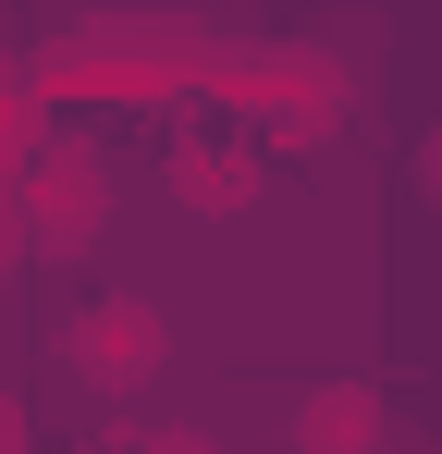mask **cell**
I'll use <instances>...</instances> for the list:
<instances>
[{
	"label": "cell",
	"mask_w": 442,
	"mask_h": 454,
	"mask_svg": "<svg viewBox=\"0 0 442 454\" xmlns=\"http://www.w3.org/2000/svg\"><path fill=\"white\" fill-rule=\"evenodd\" d=\"M418 197H430V209H442V123H430V136H418Z\"/></svg>",
	"instance_id": "obj_6"
},
{
	"label": "cell",
	"mask_w": 442,
	"mask_h": 454,
	"mask_svg": "<svg viewBox=\"0 0 442 454\" xmlns=\"http://www.w3.org/2000/svg\"><path fill=\"white\" fill-rule=\"evenodd\" d=\"M0 442H25V405H12V393H0Z\"/></svg>",
	"instance_id": "obj_8"
},
{
	"label": "cell",
	"mask_w": 442,
	"mask_h": 454,
	"mask_svg": "<svg viewBox=\"0 0 442 454\" xmlns=\"http://www.w3.org/2000/svg\"><path fill=\"white\" fill-rule=\"evenodd\" d=\"M12 258H25V222H12V197H0V283H12Z\"/></svg>",
	"instance_id": "obj_7"
},
{
	"label": "cell",
	"mask_w": 442,
	"mask_h": 454,
	"mask_svg": "<svg viewBox=\"0 0 442 454\" xmlns=\"http://www.w3.org/2000/svg\"><path fill=\"white\" fill-rule=\"evenodd\" d=\"M295 442H307V454H357V442H381V393H368V380L295 393Z\"/></svg>",
	"instance_id": "obj_5"
},
{
	"label": "cell",
	"mask_w": 442,
	"mask_h": 454,
	"mask_svg": "<svg viewBox=\"0 0 442 454\" xmlns=\"http://www.w3.org/2000/svg\"><path fill=\"white\" fill-rule=\"evenodd\" d=\"M62 369L99 393V405H123V393H147V380L172 369V319L147 295H86L62 319Z\"/></svg>",
	"instance_id": "obj_1"
},
{
	"label": "cell",
	"mask_w": 442,
	"mask_h": 454,
	"mask_svg": "<svg viewBox=\"0 0 442 454\" xmlns=\"http://www.w3.org/2000/svg\"><path fill=\"white\" fill-rule=\"evenodd\" d=\"M160 184H172V209H209V222H221V209H246L271 172H258V148H246V136H185Z\"/></svg>",
	"instance_id": "obj_4"
},
{
	"label": "cell",
	"mask_w": 442,
	"mask_h": 454,
	"mask_svg": "<svg viewBox=\"0 0 442 454\" xmlns=\"http://www.w3.org/2000/svg\"><path fill=\"white\" fill-rule=\"evenodd\" d=\"M233 98L246 111H271V136H332L344 123V74L320 62V50H233Z\"/></svg>",
	"instance_id": "obj_3"
},
{
	"label": "cell",
	"mask_w": 442,
	"mask_h": 454,
	"mask_svg": "<svg viewBox=\"0 0 442 454\" xmlns=\"http://www.w3.org/2000/svg\"><path fill=\"white\" fill-rule=\"evenodd\" d=\"M12 222H25V246H50V258L99 246V233H111V160H86V148L12 160Z\"/></svg>",
	"instance_id": "obj_2"
}]
</instances>
